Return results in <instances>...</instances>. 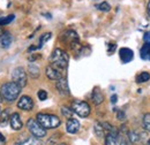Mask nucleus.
Segmentation results:
<instances>
[{
	"label": "nucleus",
	"instance_id": "1",
	"mask_svg": "<svg viewBox=\"0 0 150 145\" xmlns=\"http://www.w3.org/2000/svg\"><path fill=\"white\" fill-rule=\"evenodd\" d=\"M50 62H51L52 66H54L57 68L64 70L68 66L69 56H68L66 51H64L61 49H56V50H53L52 54L50 56Z\"/></svg>",
	"mask_w": 150,
	"mask_h": 145
},
{
	"label": "nucleus",
	"instance_id": "2",
	"mask_svg": "<svg viewBox=\"0 0 150 145\" xmlns=\"http://www.w3.org/2000/svg\"><path fill=\"white\" fill-rule=\"evenodd\" d=\"M21 89L19 85L14 82H8L5 83L1 87V96L7 100V101H14L18 99V97L20 96Z\"/></svg>",
	"mask_w": 150,
	"mask_h": 145
},
{
	"label": "nucleus",
	"instance_id": "3",
	"mask_svg": "<svg viewBox=\"0 0 150 145\" xmlns=\"http://www.w3.org/2000/svg\"><path fill=\"white\" fill-rule=\"evenodd\" d=\"M36 120L38 123L45 129H54L59 127L61 121L59 120V118L53 114H47V113H38Z\"/></svg>",
	"mask_w": 150,
	"mask_h": 145
},
{
	"label": "nucleus",
	"instance_id": "4",
	"mask_svg": "<svg viewBox=\"0 0 150 145\" xmlns=\"http://www.w3.org/2000/svg\"><path fill=\"white\" fill-rule=\"evenodd\" d=\"M72 111L74 112L75 114H77L81 118H87L90 114V106L86 103V101H81V100H75L72 103L71 106Z\"/></svg>",
	"mask_w": 150,
	"mask_h": 145
},
{
	"label": "nucleus",
	"instance_id": "5",
	"mask_svg": "<svg viewBox=\"0 0 150 145\" xmlns=\"http://www.w3.org/2000/svg\"><path fill=\"white\" fill-rule=\"evenodd\" d=\"M27 128L28 130L31 132V135H34V137H37V138H42L46 135V130L45 128H43L39 123H38L37 120L35 119H29L27 121Z\"/></svg>",
	"mask_w": 150,
	"mask_h": 145
},
{
	"label": "nucleus",
	"instance_id": "6",
	"mask_svg": "<svg viewBox=\"0 0 150 145\" xmlns=\"http://www.w3.org/2000/svg\"><path fill=\"white\" fill-rule=\"evenodd\" d=\"M12 80L20 88H24L27 85V72L22 67H18L12 72Z\"/></svg>",
	"mask_w": 150,
	"mask_h": 145
},
{
	"label": "nucleus",
	"instance_id": "7",
	"mask_svg": "<svg viewBox=\"0 0 150 145\" xmlns=\"http://www.w3.org/2000/svg\"><path fill=\"white\" fill-rule=\"evenodd\" d=\"M45 74L47 76V78L52 80V81H58L60 78H62V72H61V69L57 68L54 66L50 65L46 67V70H45Z\"/></svg>",
	"mask_w": 150,
	"mask_h": 145
},
{
	"label": "nucleus",
	"instance_id": "8",
	"mask_svg": "<svg viewBox=\"0 0 150 145\" xmlns=\"http://www.w3.org/2000/svg\"><path fill=\"white\" fill-rule=\"evenodd\" d=\"M18 107L23 111H31L34 107V100L29 96H22L18 101Z\"/></svg>",
	"mask_w": 150,
	"mask_h": 145
},
{
	"label": "nucleus",
	"instance_id": "9",
	"mask_svg": "<svg viewBox=\"0 0 150 145\" xmlns=\"http://www.w3.org/2000/svg\"><path fill=\"white\" fill-rule=\"evenodd\" d=\"M9 123H11V127L13 130H20L22 129L23 127V123H22V120L20 118V114L19 113H13L9 118Z\"/></svg>",
	"mask_w": 150,
	"mask_h": 145
},
{
	"label": "nucleus",
	"instance_id": "10",
	"mask_svg": "<svg viewBox=\"0 0 150 145\" xmlns=\"http://www.w3.org/2000/svg\"><path fill=\"white\" fill-rule=\"evenodd\" d=\"M56 87H57V90L59 91L61 94H64V96H68V94H69V87H68L67 80H66L65 77L58 80Z\"/></svg>",
	"mask_w": 150,
	"mask_h": 145
},
{
	"label": "nucleus",
	"instance_id": "11",
	"mask_svg": "<svg viewBox=\"0 0 150 145\" xmlns=\"http://www.w3.org/2000/svg\"><path fill=\"white\" fill-rule=\"evenodd\" d=\"M66 130L69 134H76L80 130V122L76 119H73V118L68 119L67 123H66Z\"/></svg>",
	"mask_w": 150,
	"mask_h": 145
},
{
	"label": "nucleus",
	"instance_id": "12",
	"mask_svg": "<svg viewBox=\"0 0 150 145\" xmlns=\"http://www.w3.org/2000/svg\"><path fill=\"white\" fill-rule=\"evenodd\" d=\"M119 55H120L121 61L126 63V62L132 61V59H133V51L129 50V49H127V47H122L119 51Z\"/></svg>",
	"mask_w": 150,
	"mask_h": 145
},
{
	"label": "nucleus",
	"instance_id": "13",
	"mask_svg": "<svg viewBox=\"0 0 150 145\" xmlns=\"http://www.w3.org/2000/svg\"><path fill=\"white\" fill-rule=\"evenodd\" d=\"M12 42H13V37H12V35H11L8 31L4 32V34L0 36V45H1V47H4V49H8V47L11 46Z\"/></svg>",
	"mask_w": 150,
	"mask_h": 145
},
{
	"label": "nucleus",
	"instance_id": "14",
	"mask_svg": "<svg viewBox=\"0 0 150 145\" xmlns=\"http://www.w3.org/2000/svg\"><path fill=\"white\" fill-rule=\"evenodd\" d=\"M91 98H93V101H94L95 105H100L104 101V96H103V93L100 92V90L98 88H96L94 90Z\"/></svg>",
	"mask_w": 150,
	"mask_h": 145
},
{
	"label": "nucleus",
	"instance_id": "15",
	"mask_svg": "<svg viewBox=\"0 0 150 145\" xmlns=\"http://www.w3.org/2000/svg\"><path fill=\"white\" fill-rule=\"evenodd\" d=\"M118 134H108L105 137V145H120L118 139Z\"/></svg>",
	"mask_w": 150,
	"mask_h": 145
},
{
	"label": "nucleus",
	"instance_id": "16",
	"mask_svg": "<svg viewBox=\"0 0 150 145\" xmlns=\"http://www.w3.org/2000/svg\"><path fill=\"white\" fill-rule=\"evenodd\" d=\"M140 54H141V58L143 60H150V43L146 42V44L141 49Z\"/></svg>",
	"mask_w": 150,
	"mask_h": 145
},
{
	"label": "nucleus",
	"instance_id": "17",
	"mask_svg": "<svg viewBox=\"0 0 150 145\" xmlns=\"http://www.w3.org/2000/svg\"><path fill=\"white\" fill-rule=\"evenodd\" d=\"M94 130L97 137H99V138H103V137H104L105 130H104V127H103V125H102L100 122H96V123H95Z\"/></svg>",
	"mask_w": 150,
	"mask_h": 145
},
{
	"label": "nucleus",
	"instance_id": "18",
	"mask_svg": "<svg viewBox=\"0 0 150 145\" xmlns=\"http://www.w3.org/2000/svg\"><path fill=\"white\" fill-rule=\"evenodd\" d=\"M28 70H29V74H30V76L33 77V78H38L39 77V68H38L37 65H35V63H30L29 65V67H28Z\"/></svg>",
	"mask_w": 150,
	"mask_h": 145
},
{
	"label": "nucleus",
	"instance_id": "19",
	"mask_svg": "<svg viewBox=\"0 0 150 145\" xmlns=\"http://www.w3.org/2000/svg\"><path fill=\"white\" fill-rule=\"evenodd\" d=\"M8 111L9 109H5L2 112V114H1V116H0V126L1 127L7 126V122L9 121V112Z\"/></svg>",
	"mask_w": 150,
	"mask_h": 145
},
{
	"label": "nucleus",
	"instance_id": "20",
	"mask_svg": "<svg viewBox=\"0 0 150 145\" xmlns=\"http://www.w3.org/2000/svg\"><path fill=\"white\" fill-rule=\"evenodd\" d=\"M21 145H43L42 144V142L38 139L37 137H30V138H27V139H24L23 142H21L20 143Z\"/></svg>",
	"mask_w": 150,
	"mask_h": 145
},
{
	"label": "nucleus",
	"instance_id": "21",
	"mask_svg": "<svg viewBox=\"0 0 150 145\" xmlns=\"http://www.w3.org/2000/svg\"><path fill=\"white\" fill-rule=\"evenodd\" d=\"M150 80V74L147 72H143L136 76V83H144Z\"/></svg>",
	"mask_w": 150,
	"mask_h": 145
},
{
	"label": "nucleus",
	"instance_id": "22",
	"mask_svg": "<svg viewBox=\"0 0 150 145\" xmlns=\"http://www.w3.org/2000/svg\"><path fill=\"white\" fill-rule=\"evenodd\" d=\"M142 126L144 128L146 131L150 132V113H147L142 118Z\"/></svg>",
	"mask_w": 150,
	"mask_h": 145
},
{
	"label": "nucleus",
	"instance_id": "23",
	"mask_svg": "<svg viewBox=\"0 0 150 145\" xmlns=\"http://www.w3.org/2000/svg\"><path fill=\"white\" fill-rule=\"evenodd\" d=\"M128 139L131 143H137V142H140V135L134 130L128 131Z\"/></svg>",
	"mask_w": 150,
	"mask_h": 145
},
{
	"label": "nucleus",
	"instance_id": "24",
	"mask_svg": "<svg viewBox=\"0 0 150 145\" xmlns=\"http://www.w3.org/2000/svg\"><path fill=\"white\" fill-rule=\"evenodd\" d=\"M52 36V34L51 32H46V34H44L43 36L40 37V39H39V45H38V49H40V47H43V45L51 38Z\"/></svg>",
	"mask_w": 150,
	"mask_h": 145
},
{
	"label": "nucleus",
	"instance_id": "25",
	"mask_svg": "<svg viewBox=\"0 0 150 145\" xmlns=\"http://www.w3.org/2000/svg\"><path fill=\"white\" fill-rule=\"evenodd\" d=\"M14 18H15V16H14L13 14H12V15H8V16H6V18H0V25L8 24V23H11Z\"/></svg>",
	"mask_w": 150,
	"mask_h": 145
},
{
	"label": "nucleus",
	"instance_id": "26",
	"mask_svg": "<svg viewBox=\"0 0 150 145\" xmlns=\"http://www.w3.org/2000/svg\"><path fill=\"white\" fill-rule=\"evenodd\" d=\"M97 7H98V9H100V11H103V12H109V11L111 9V6H110L108 2H105V1L102 2V4H99Z\"/></svg>",
	"mask_w": 150,
	"mask_h": 145
},
{
	"label": "nucleus",
	"instance_id": "27",
	"mask_svg": "<svg viewBox=\"0 0 150 145\" xmlns=\"http://www.w3.org/2000/svg\"><path fill=\"white\" fill-rule=\"evenodd\" d=\"M61 113H62L66 118H69V119H71V118H72V114H73L74 112L72 111V108L69 109V108H67V107H62V108H61Z\"/></svg>",
	"mask_w": 150,
	"mask_h": 145
},
{
	"label": "nucleus",
	"instance_id": "28",
	"mask_svg": "<svg viewBox=\"0 0 150 145\" xmlns=\"http://www.w3.org/2000/svg\"><path fill=\"white\" fill-rule=\"evenodd\" d=\"M38 98H39V100H45L46 98H47V92L44 90H39L37 93Z\"/></svg>",
	"mask_w": 150,
	"mask_h": 145
},
{
	"label": "nucleus",
	"instance_id": "29",
	"mask_svg": "<svg viewBox=\"0 0 150 145\" xmlns=\"http://www.w3.org/2000/svg\"><path fill=\"white\" fill-rule=\"evenodd\" d=\"M117 119L120 120V121H125V120H126V114H125V112H124V111H118V113H117Z\"/></svg>",
	"mask_w": 150,
	"mask_h": 145
},
{
	"label": "nucleus",
	"instance_id": "30",
	"mask_svg": "<svg viewBox=\"0 0 150 145\" xmlns=\"http://www.w3.org/2000/svg\"><path fill=\"white\" fill-rule=\"evenodd\" d=\"M38 58H39V54H34V55H30V56L28 58V60H29V61H35V60H37Z\"/></svg>",
	"mask_w": 150,
	"mask_h": 145
},
{
	"label": "nucleus",
	"instance_id": "31",
	"mask_svg": "<svg viewBox=\"0 0 150 145\" xmlns=\"http://www.w3.org/2000/svg\"><path fill=\"white\" fill-rule=\"evenodd\" d=\"M114 50H115V44H110V49H109V54H112Z\"/></svg>",
	"mask_w": 150,
	"mask_h": 145
},
{
	"label": "nucleus",
	"instance_id": "32",
	"mask_svg": "<svg viewBox=\"0 0 150 145\" xmlns=\"http://www.w3.org/2000/svg\"><path fill=\"white\" fill-rule=\"evenodd\" d=\"M117 100H118L117 94H113L112 97H111V103H112V104H115V103H117Z\"/></svg>",
	"mask_w": 150,
	"mask_h": 145
},
{
	"label": "nucleus",
	"instance_id": "33",
	"mask_svg": "<svg viewBox=\"0 0 150 145\" xmlns=\"http://www.w3.org/2000/svg\"><path fill=\"white\" fill-rule=\"evenodd\" d=\"M144 40H146V42H148V43H150V31L144 35Z\"/></svg>",
	"mask_w": 150,
	"mask_h": 145
},
{
	"label": "nucleus",
	"instance_id": "34",
	"mask_svg": "<svg viewBox=\"0 0 150 145\" xmlns=\"http://www.w3.org/2000/svg\"><path fill=\"white\" fill-rule=\"evenodd\" d=\"M147 13H148V15L150 16V0L148 1V6H147Z\"/></svg>",
	"mask_w": 150,
	"mask_h": 145
},
{
	"label": "nucleus",
	"instance_id": "35",
	"mask_svg": "<svg viewBox=\"0 0 150 145\" xmlns=\"http://www.w3.org/2000/svg\"><path fill=\"white\" fill-rule=\"evenodd\" d=\"M0 145H5V141H1L0 139Z\"/></svg>",
	"mask_w": 150,
	"mask_h": 145
},
{
	"label": "nucleus",
	"instance_id": "36",
	"mask_svg": "<svg viewBox=\"0 0 150 145\" xmlns=\"http://www.w3.org/2000/svg\"><path fill=\"white\" fill-rule=\"evenodd\" d=\"M2 34H4V31H2V29H1V28H0V36H1V35H2Z\"/></svg>",
	"mask_w": 150,
	"mask_h": 145
},
{
	"label": "nucleus",
	"instance_id": "37",
	"mask_svg": "<svg viewBox=\"0 0 150 145\" xmlns=\"http://www.w3.org/2000/svg\"><path fill=\"white\" fill-rule=\"evenodd\" d=\"M1 100H2V96H1V92H0V103H1Z\"/></svg>",
	"mask_w": 150,
	"mask_h": 145
},
{
	"label": "nucleus",
	"instance_id": "38",
	"mask_svg": "<svg viewBox=\"0 0 150 145\" xmlns=\"http://www.w3.org/2000/svg\"><path fill=\"white\" fill-rule=\"evenodd\" d=\"M59 145H67V144H65V143H61V144H59Z\"/></svg>",
	"mask_w": 150,
	"mask_h": 145
},
{
	"label": "nucleus",
	"instance_id": "39",
	"mask_svg": "<svg viewBox=\"0 0 150 145\" xmlns=\"http://www.w3.org/2000/svg\"><path fill=\"white\" fill-rule=\"evenodd\" d=\"M15 145H21V144H20V143H16V144H15Z\"/></svg>",
	"mask_w": 150,
	"mask_h": 145
}]
</instances>
